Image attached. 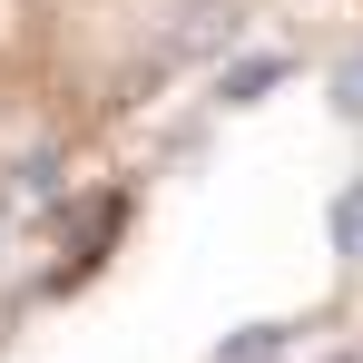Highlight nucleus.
I'll return each instance as SVG.
<instances>
[{"label": "nucleus", "instance_id": "f257e3e1", "mask_svg": "<svg viewBox=\"0 0 363 363\" xmlns=\"http://www.w3.org/2000/svg\"><path fill=\"white\" fill-rule=\"evenodd\" d=\"M334 255H344V265H363V177L334 196Z\"/></svg>", "mask_w": 363, "mask_h": 363}, {"label": "nucleus", "instance_id": "f03ea898", "mask_svg": "<svg viewBox=\"0 0 363 363\" xmlns=\"http://www.w3.org/2000/svg\"><path fill=\"white\" fill-rule=\"evenodd\" d=\"M275 79H285V60H236L216 89H226V99H255V89H275Z\"/></svg>", "mask_w": 363, "mask_h": 363}, {"label": "nucleus", "instance_id": "7ed1b4c3", "mask_svg": "<svg viewBox=\"0 0 363 363\" xmlns=\"http://www.w3.org/2000/svg\"><path fill=\"white\" fill-rule=\"evenodd\" d=\"M275 354H285V334H275V324H255V334H236L216 363H275Z\"/></svg>", "mask_w": 363, "mask_h": 363}, {"label": "nucleus", "instance_id": "20e7f679", "mask_svg": "<svg viewBox=\"0 0 363 363\" xmlns=\"http://www.w3.org/2000/svg\"><path fill=\"white\" fill-rule=\"evenodd\" d=\"M334 108H344V118L363 128V50H354V60H344V69H334Z\"/></svg>", "mask_w": 363, "mask_h": 363}]
</instances>
